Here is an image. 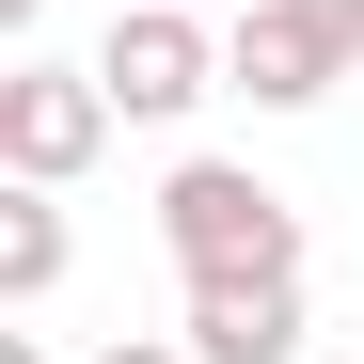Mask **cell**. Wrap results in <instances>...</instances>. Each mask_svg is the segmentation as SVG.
I'll return each mask as SVG.
<instances>
[{"mask_svg":"<svg viewBox=\"0 0 364 364\" xmlns=\"http://www.w3.org/2000/svg\"><path fill=\"white\" fill-rule=\"evenodd\" d=\"M174 333H191L206 364H301V333H317V285H301V269H206L191 301H174Z\"/></svg>","mask_w":364,"mask_h":364,"instance_id":"5","label":"cell"},{"mask_svg":"<svg viewBox=\"0 0 364 364\" xmlns=\"http://www.w3.org/2000/svg\"><path fill=\"white\" fill-rule=\"evenodd\" d=\"M348 64H364V0H254L222 32V95H254V111H317Z\"/></svg>","mask_w":364,"mask_h":364,"instance_id":"2","label":"cell"},{"mask_svg":"<svg viewBox=\"0 0 364 364\" xmlns=\"http://www.w3.org/2000/svg\"><path fill=\"white\" fill-rule=\"evenodd\" d=\"M0 364H48V333H0Z\"/></svg>","mask_w":364,"mask_h":364,"instance_id":"8","label":"cell"},{"mask_svg":"<svg viewBox=\"0 0 364 364\" xmlns=\"http://www.w3.org/2000/svg\"><path fill=\"white\" fill-rule=\"evenodd\" d=\"M0 16H16V32H32V16H48V0H0Z\"/></svg>","mask_w":364,"mask_h":364,"instance_id":"9","label":"cell"},{"mask_svg":"<svg viewBox=\"0 0 364 364\" xmlns=\"http://www.w3.org/2000/svg\"><path fill=\"white\" fill-rule=\"evenodd\" d=\"M95 364H206V348H191V333H111Z\"/></svg>","mask_w":364,"mask_h":364,"instance_id":"7","label":"cell"},{"mask_svg":"<svg viewBox=\"0 0 364 364\" xmlns=\"http://www.w3.org/2000/svg\"><path fill=\"white\" fill-rule=\"evenodd\" d=\"M64 254H80V237H64V191H32V174H16V191H0V301L32 317V301L64 285Z\"/></svg>","mask_w":364,"mask_h":364,"instance_id":"6","label":"cell"},{"mask_svg":"<svg viewBox=\"0 0 364 364\" xmlns=\"http://www.w3.org/2000/svg\"><path fill=\"white\" fill-rule=\"evenodd\" d=\"M159 254H174V285H206V269H301V206L254 159H174L159 174Z\"/></svg>","mask_w":364,"mask_h":364,"instance_id":"1","label":"cell"},{"mask_svg":"<svg viewBox=\"0 0 364 364\" xmlns=\"http://www.w3.org/2000/svg\"><path fill=\"white\" fill-rule=\"evenodd\" d=\"M95 80H111V111H127V127H174V111L222 95V32L191 16V0H111Z\"/></svg>","mask_w":364,"mask_h":364,"instance_id":"3","label":"cell"},{"mask_svg":"<svg viewBox=\"0 0 364 364\" xmlns=\"http://www.w3.org/2000/svg\"><path fill=\"white\" fill-rule=\"evenodd\" d=\"M111 127H127V111H111L95 64H48V48H32V64L0 80V174H32V191H80Z\"/></svg>","mask_w":364,"mask_h":364,"instance_id":"4","label":"cell"}]
</instances>
